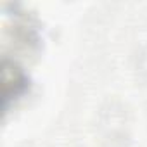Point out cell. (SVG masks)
<instances>
[{"instance_id":"cell-4","label":"cell","mask_w":147,"mask_h":147,"mask_svg":"<svg viewBox=\"0 0 147 147\" xmlns=\"http://www.w3.org/2000/svg\"><path fill=\"white\" fill-rule=\"evenodd\" d=\"M104 147H131L128 138H125V135H114V137H107V142Z\"/></svg>"},{"instance_id":"cell-3","label":"cell","mask_w":147,"mask_h":147,"mask_svg":"<svg viewBox=\"0 0 147 147\" xmlns=\"http://www.w3.org/2000/svg\"><path fill=\"white\" fill-rule=\"evenodd\" d=\"M137 64H135V67H137V73H138V76L140 78H144L145 75H147V47L145 49H142L140 52H138V55H137Z\"/></svg>"},{"instance_id":"cell-1","label":"cell","mask_w":147,"mask_h":147,"mask_svg":"<svg viewBox=\"0 0 147 147\" xmlns=\"http://www.w3.org/2000/svg\"><path fill=\"white\" fill-rule=\"evenodd\" d=\"M12 43L14 50L28 55L38 50L40 47V33L36 24L26 14L14 16V23L4 28V45Z\"/></svg>"},{"instance_id":"cell-2","label":"cell","mask_w":147,"mask_h":147,"mask_svg":"<svg viewBox=\"0 0 147 147\" xmlns=\"http://www.w3.org/2000/svg\"><path fill=\"white\" fill-rule=\"evenodd\" d=\"M2 87H4L5 106H7V102H9L11 97L18 99L28 88V78L23 73V69L16 62L7 61V59L2 64Z\"/></svg>"}]
</instances>
